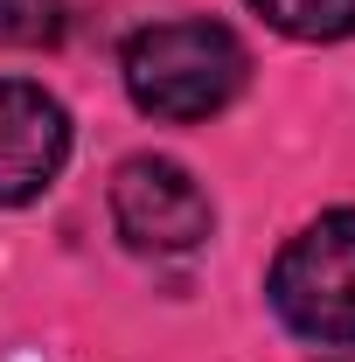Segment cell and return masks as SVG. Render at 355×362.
<instances>
[{
  "mask_svg": "<svg viewBox=\"0 0 355 362\" xmlns=\"http://www.w3.org/2000/svg\"><path fill=\"white\" fill-rule=\"evenodd\" d=\"M251 7L293 42H342V35H355V0H251Z\"/></svg>",
  "mask_w": 355,
  "mask_h": 362,
  "instance_id": "cell-5",
  "label": "cell"
},
{
  "mask_svg": "<svg viewBox=\"0 0 355 362\" xmlns=\"http://www.w3.org/2000/svg\"><path fill=\"white\" fill-rule=\"evenodd\" d=\"M70 28L63 0H0V42L7 49H56Z\"/></svg>",
  "mask_w": 355,
  "mask_h": 362,
  "instance_id": "cell-6",
  "label": "cell"
},
{
  "mask_svg": "<svg viewBox=\"0 0 355 362\" xmlns=\"http://www.w3.org/2000/svg\"><path fill=\"white\" fill-rule=\"evenodd\" d=\"M119 70H126V90H133L139 112L188 126V119L223 112L244 90L251 56L223 21H153V28H139L126 42Z\"/></svg>",
  "mask_w": 355,
  "mask_h": 362,
  "instance_id": "cell-1",
  "label": "cell"
},
{
  "mask_svg": "<svg viewBox=\"0 0 355 362\" xmlns=\"http://www.w3.org/2000/svg\"><path fill=\"white\" fill-rule=\"evenodd\" d=\"M112 223H119V237H126L133 251L181 258V251H195V244L209 237L216 216H209V195L195 188L188 168L139 153V160H126V168L112 175Z\"/></svg>",
  "mask_w": 355,
  "mask_h": 362,
  "instance_id": "cell-3",
  "label": "cell"
},
{
  "mask_svg": "<svg viewBox=\"0 0 355 362\" xmlns=\"http://www.w3.org/2000/svg\"><path fill=\"white\" fill-rule=\"evenodd\" d=\"M70 160V112L42 84L0 77V209L35 202Z\"/></svg>",
  "mask_w": 355,
  "mask_h": 362,
  "instance_id": "cell-4",
  "label": "cell"
},
{
  "mask_svg": "<svg viewBox=\"0 0 355 362\" xmlns=\"http://www.w3.org/2000/svg\"><path fill=\"white\" fill-rule=\"evenodd\" d=\"M272 307L300 341H320V349L355 341V209H334V216L307 223L279 251Z\"/></svg>",
  "mask_w": 355,
  "mask_h": 362,
  "instance_id": "cell-2",
  "label": "cell"
}]
</instances>
